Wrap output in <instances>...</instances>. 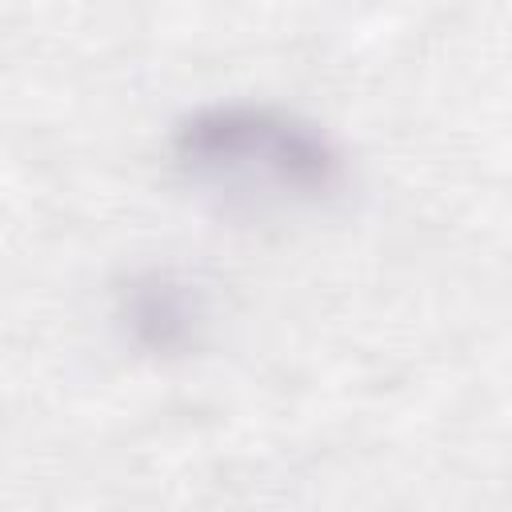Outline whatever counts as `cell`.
Here are the masks:
<instances>
[{
    "label": "cell",
    "mask_w": 512,
    "mask_h": 512,
    "mask_svg": "<svg viewBox=\"0 0 512 512\" xmlns=\"http://www.w3.org/2000/svg\"><path fill=\"white\" fill-rule=\"evenodd\" d=\"M168 152L188 188L232 212L320 208L348 180L324 124L268 100H216L188 112Z\"/></svg>",
    "instance_id": "obj_1"
},
{
    "label": "cell",
    "mask_w": 512,
    "mask_h": 512,
    "mask_svg": "<svg viewBox=\"0 0 512 512\" xmlns=\"http://www.w3.org/2000/svg\"><path fill=\"white\" fill-rule=\"evenodd\" d=\"M116 320L140 352H184L204 328V296L192 280L168 268H144L120 288Z\"/></svg>",
    "instance_id": "obj_2"
}]
</instances>
